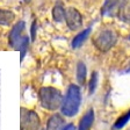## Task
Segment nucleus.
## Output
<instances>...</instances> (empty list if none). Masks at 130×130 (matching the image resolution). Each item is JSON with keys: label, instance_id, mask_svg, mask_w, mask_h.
<instances>
[{"label": "nucleus", "instance_id": "15", "mask_svg": "<svg viewBox=\"0 0 130 130\" xmlns=\"http://www.w3.org/2000/svg\"><path fill=\"white\" fill-rule=\"evenodd\" d=\"M28 45H29V38H28L27 36H24V37L21 40V42L18 44V46H16V50H19L20 54H21V60L23 59L26 54H27Z\"/></svg>", "mask_w": 130, "mask_h": 130}, {"label": "nucleus", "instance_id": "20", "mask_svg": "<svg viewBox=\"0 0 130 130\" xmlns=\"http://www.w3.org/2000/svg\"><path fill=\"white\" fill-rule=\"evenodd\" d=\"M24 3H30V1H31V0H23Z\"/></svg>", "mask_w": 130, "mask_h": 130}, {"label": "nucleus", "instance_id": "6", "mask_svg": "<svg viewBox=\"0 0 130 130\" xmlns=\"http://www.w3.org/2000/svg\"><path fill=\"white\" fill-rule=\"evenodd\" d=\"M23 30H24V22L20 21L13 27V29L9 32V44L11 46H13L14 49H16L18 44L21 42V40L26 35H23Z\"/></svg>", "mask_w": 130, "mask_h": 130}, {"label": "nucleus", "instance_id": "16", "mask_svg": "<svg viewBox=\"0 0 130 130\" xmlns=\"http://www.w3.org/2000/svg\"><path fill=\"white\" fill-rule=\"evenodd\" d=\"M129 120H130V109L127 111V113L123 114V115H121V116L116 120L115 124H114V129H121V128H123L128 123Z\"/></svg>", "mask_w": 130, "mask_h": 130}, {"label": "nucleus", "instance_id": "18", "mask_svg": "<svg viewBox=\"0 0 130 130\" xmlns=\"http://www.w3.org/2000/svg\"><path fill=\"white\" fill-rule=\"evenodd\" d=\"M62 130H76V127L72 124V123H70V124H68V125H65L64 128H63Z\"/></svg>", "mask_w": 130, "mask_h": 130}, {"label": "nucleus", "instance_id": "1", "mask_svg": "<svg viewBox=\"0 0 130 130\" xmlns=\"http://www.w3.org/2000/svg\"><path fill=\"white\" fill-rule=\"evenodd\" d=\"M81 102V93L80 88L77 85H70L66 91V94L63 98L62 103V114L64 116H74L79 110Z\"/></svg>", "mask_w": 130, "mask_h": 130}, {"label": "nucleus", "instance_id": "14", "mask_svg": "<svg viewBox=\"0 0 130 130\" xmlns=\"http://www.w3.org/2000/svg\"><path fill=\"white\" fill-rule=\"evenodd\" d=\"M77 79H78L79 84L81 85L86 80V66L83 62H79L78 66H77Z\"/></svg>", "mask_w": 130, "mask_h": 130}, {"label": "nucleus", "instance_id": "7", "mask_svg": "<svg viewBox=\"0 0 130 130\" xmlns=\"http://www.w3.org/2000/svg\"><path fill=\"white\" fill-rule=\"evenodd\" d=\"M121 0H106L101 9V14L105 16H113L119 13Z\"/></svg>", "mask_w": 130, "mask_h": 130}, {"label": "nucleus", "instance_id": "5", "mask_svg": "<svg viewBox=\"0 0 130 130\" xmlns=\"http://www.w3.org/2000/svg\"><path fill=\"white\" fill-rule=\"evenodd\" d=\"M65 21L71 30H78L83 24V18L78 9L69 7L68 9H65Z\"/></svg>", "mask_w": 130, "mask_h": 130}, {"label": "nucleus", "instance_id": "12", "mask_svg": "<svg viewBox=\"0 0 130 130\" xmlns=\"http://www.w3.org/2000/svg\"><path fill=\"white\" fill-rule=\"evenodd\" d=\"M89 32H91V29H89V28H88V29H85L84 31L79 32L78 35L73 38V41H72V48L73 49H77V48H79V46H81V44L84 43L85 41H86V38L88 37Z\"/></svg>", "mask_w": 130, "mask_h": 130}, {"label": "nucleus", "instance_id": "19", "mask_svg": "<svg viewBox=\"0 0 130 130\" xmlns=\"http://www.w3.org/2000/svg\"><path fill=\"white\" fill-rule=\"evenodd\" d=\"M35 23H32V28H31V35H32V38H35Z\"/></svg>", "mask_w": 130, "mask_h": 130}, {"label": "nucleus", "instance_id": "11", "mask_svg": "<svg viewBox=\"0 0 130 130\" xmlns=\"http://www.w3.org/2000/svg\"><path fill=\"white\" fill-rule=\"evenodd\" d=\"M15 19L13 12L6 11V9H0V24L1 26H9Z\"/></svg>", "mask_w": 130, "mask_h": 130}, {"label": "nucleus", "instance_id": "3", "mask_svg": "<svg viewBox=\"0 0 130 130\" xmlns=\"http://www.w3.org/2000/svg\"><path fill=\"white\" fill-rule=\"evenodd\" d=\"M117 41V35L115 34L114 30L110 29H103L96 32V35L93 38V43L95 48L99 49L100 51H108L111 49Z\"/></svg>", "mask_w": 130, "mask_h": 130}, {"label": "nucleus", "instance_id": "4", "mask_svg": "<svg viewBox=\"0 0 130 130\" xmlns=\"http://www.w3.org/2000/svg\"><path fill=\"white\" fill-rule=\"evenodd\" d=\"M41 127V120L37 113L31 109L21 108L20 114V129L21 130H38Z\"/></svg>", "mask_w": 130, "mask_h": 130}, {"label": "nucleus", "instance_id": "17", "mask_svg": "<svg viewBox=\"0 0 130 130\" xmlns=\"http://www.w3.org/2000/svg\"><path fill=\"white\" fill-rule=\"evenodd\" d=\"M96 84H98V74H96V72H94L92 74L91 81H89V93H91V94H92V93L95 91Z\"/></svg>", "mask_w": 130, "mask_h": 130}, {"label": "nucleus", "instance_id": "10", "mask_svg": "<svg viewBox=\"0 0 130 130\" xmlns=\"http://www.w3.org/2000/svg\"><path fill=\"white\" fill-rule=\"evenodd\" d=\"M93 122H94V110H93V109H89L84 116H83V119L80 120L78 130H89L93 124Z\"/></svg>", "mask_w": 130, "mask_h": 130}, {"label": "nucleus", "instance_id": "2", "mask_svg": "<svg viewBox=\"0 0 130 130\" xmlns=\"http://www.w3.org/2000/svg\"><path fill=\"white\" fill-rule=\"evenodd\" d=\"M38 99L43 108L55 111L62 107L63 94L59 89L51 86H44L38 91Z\"/></svg>", "mask_w": 130, "mask_h": 130}, {"label": "nucleus", "instance_id": "9", "mask_svg": "<svg viewBox=\"0 0 130 130\" xmlns=\"http://www.w3.org/2000/svg\"><path fill=\"white\" fill-rule=\"evenodd\" d=\"M117 14L122 21L130 23V0H122Z\"/></svg>", "mask_w": 130, "mask_h": 130}, {"label": "nucleus", "instance_id": "8", "mask_svg": "<svg viewBox=\"0 0 130 130\" xmlns=\"http://www.w3.org/2000/svg\"><path fill=\"white\" fill-rule=\"evenodd\" d=\"M64 124H65V120L63 117V115H60V114H54L48 120L45 130H62L64 128Z\"/></svg>", "mask_w": 130, "mask_h": 130}, {"label": "nucleus", "instance_id": "13", "mask_svg": "<svg viewBox=\"0 0 130 130\" xmlns=\"http://www.w3.org/2000/svg\"><path fill=\"white\" fill-rule=\"evenodd\" d=\"M52 18L55 21L62 22L65 19V8L62 4H57L55 7L52 8Z\"/></svg>", "mask_w": 130, "mask_h": 130}]
</instances>
